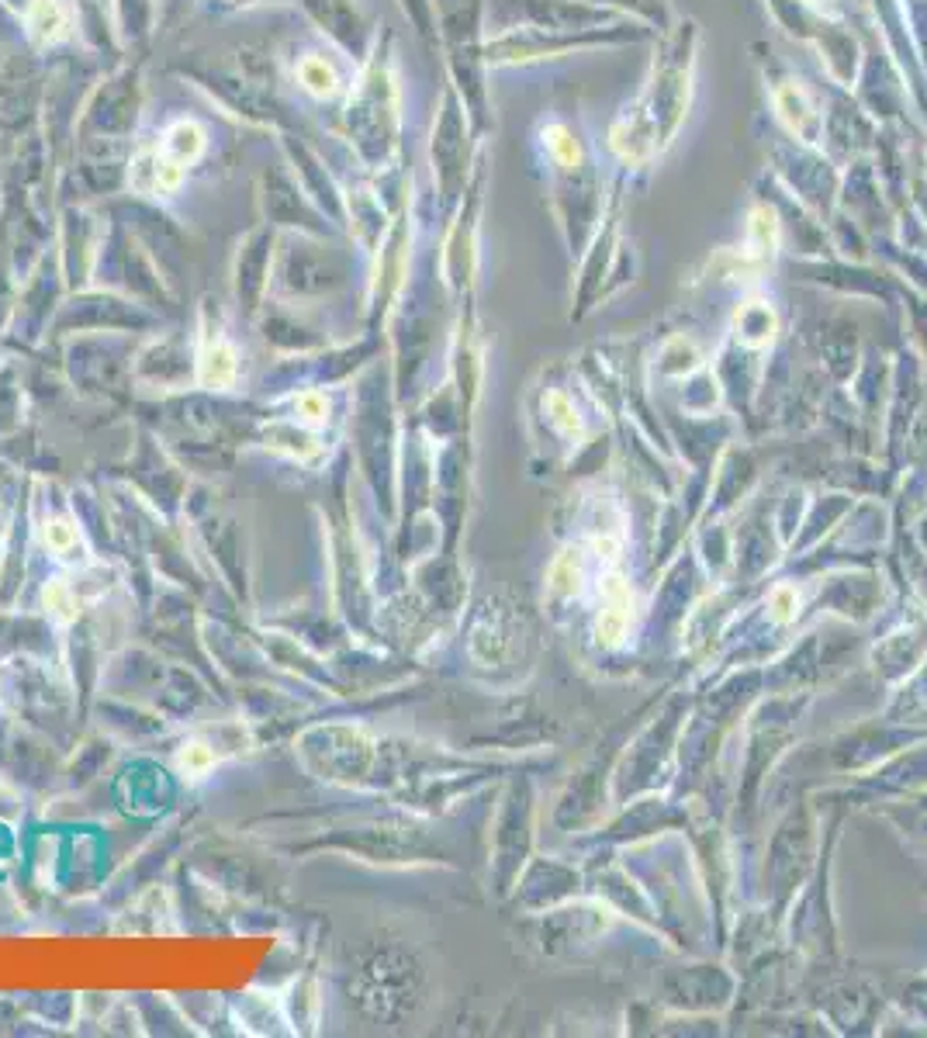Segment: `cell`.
<instances>
[{
  "mask_svg": "<svg viewBox=\"0 0 927 1038\" xmlns=\"http://www.w3.org/2000/svg\"><path fill=\"white\" fill-rule=\"evenodd\" d=\"M45 87H49V73L35 49H11L0 59V135L4 139H25L28 132H35L45 104Z\"/></svg>",
  "mask_w": 927,
  "mask_h": 1038,
  "instance_id": "277c9868",
  "label": "cell"
},
{
  "mask_svg": "<svg viewBox=\"0 0 927 1038\" xmlns=\"http://www.w3.org/2000/svg\"><path fill=\"white\" fill-rule=\"evenodd\" d=\"M274 250H277V232L274 225H260L253 229L250 236L239 243L236 253V295L246 308H256L260 302L263 288H267V277H270V263H274Z\"/></svg>",
  "mask_w": 927,
  "mask_h": 1038,
  "instance_id": "8fae6325",
  "label": "cell"
},
{
  "mask_svg": "<svg viewBox=\"0 0 927 1038\" xmlns=\"http://www.w3.org/2000/svg\"><path fill=\"white\" fill-rule=\"evenodd\" d=\"M239 378V350L236 343L225 336L222 322H211L205 312L201 319V340L198 353H194V381L208 391H229Z\"/></svg>",
  "mask_w": 927,
  "mask_h": 1038,
  "instance_id": "9c48e42d",
  "label": "cell"
},
{
  "mask_svg": "<svg viewBox=\"0 0 927 1038\" xmlns=\"http://www.w3.org/2000/svg\"><path fill=\"white\" fill-rule=\"evenodd\" d=\"M215 762H218L215 748L205 744V741H187L184 748L177 751V769L184 772V776H191V779H198V776H205V772H211V769H215Z\"/></svg>",
  "mask_w": 927,
  "mask_h": 1038,
  "instance_id": "e0dca14e",
  "label": "cell"
},
{
  "mask_svg": "<svg viewBox=\"0 0 927 1038\" xmlns=\"http://www.w3.org/2000/svg\"><path fill=\"white\" fill-rule=\"evenodd\" d=\"M21 42H25L21 14L14 11V7H7L4 0H0V49H7V45H21Z\"/></svg>",
  "mask_w": 927,
  "mask_h": 1038,
  "instance_id": "603a6c76",
  "label": "cell"
},
{
  "mask_svg": "<svg viewBox=\"0 0 927 1038\" xmlns=\"http://www.w3.org/2000/svg\"><path fill=\"white\" fill-rule=\"evenodd\" d=\"M796 606H800V596H796L793 585H779L768 599V609H772V620L775 623H789L796 616Z\"/></svg>",
  "mask_w": 927,
  "mask_h": 1038,
  "instance_id": "44dd1931",
  "label": "cell"
},
{
  "mask_svg": "<svg viewBox=\"0 0 927 1038\" xmlns=\"http://www.w3.org/2000/svg\"><path fill=\"white\" fill-rule=\"evenodd\" d=\"M4 4H7V7H14V11L21 14V11H25V7H28V0H4Z\"/></svg>",
  "mask_w": 927,
  "mask_h": 1038,
  "instance_id": "484cf974",
  "label": "cell"
},
{
  "mask_svg": "<svg viewBox=\"0 0 927 1038\" xmlns=\"http://www.w3.org/2000/svg\"><path fill=\"white\" fill-rule=\"evenodd\" d=\"M281 135V149L288 156L291 170L301 180V187L308 191V198L319 205V212L336 225V229H346V191L343 184L329 173V167L322 163V156L308 146L301 135L295 132H277Z\"/></svg>",
  "mask_w": 927,
  "mask_h": 1038,
  "instance_id": "ba28073f",
  "label": "cell"
},
{
  "mask_svg": "<svg viewBox=\"0 0 927 1038\" xmlns=\"http://www.w3.org/2000/svg\"><path fill=\"white\" fill-rule=\"evenodd\" d=\"M256 194H260V208L267 225H274V229H298L308 232V236H329V218L308 198V191L301 187L291 163L263 167Z\"/></svg>",
  "mask_w": 927,
  "mask_h": 1038,
  "instance_id": "5b68a950",
  "label": "cell"
},
{
  "mask_svg": "<svg viewBox=\"0 0 927 1038\" xmlns=\"http://www.w3.org/2000/svg\"><path fill=\"white\" fill-rule=\"evenodd\" d=\"M405 11L412 14V21L419 25V32H426V11H429V0H402Z\"/></svg>",
  "mask_w": 927,
  "mask_h": 1038,
  "instance_id": "d4e9b609",
  "label": "cell"
},
{
  "mask_svg": "<svg viewBox=\"0 0 927 1038\" xmlns=\"http://www.w3.org/2000/svg\"><path fill=\"white\" fill-rule=\"evenodd\" d=\"M295 416H298V423H305V426H322V423H326V419H329L326 391L308 388V391H301V395H295Z\"/></svg>",
  "mask_w": 927,
  "mask_h": 1038,
  "instance_id": "ac0fdd59",
  "label": "cell"
},
{
  "mask_svg": "<svg viewBox=\"0 0 927 1038\" xmlns=\"http://www.w3.org/2000/svg\"><path fill=\"white\" fill-rule=\"evenodd\" d=\"M547 409L554 412V423L561 426V433L575 436L578 430H582V426H578V419H575V409H571V402L561 395V391H550V395H547Z\"/></svg>",
  "mask_w": 927,
  "mask_h": 1038,
  "instance_id": "7402d4cb",
  "label": "cell"
},
{
  "mask_svg": "<svg viewBox=\"0 0 927 1038\" xmlns=\"http://www.w3.org/2000/svg\"><path fill=\"white\" fill-rule=\"evenodd\" d=\"M180 77L191 80L198 90H205L211 104H218L225 115L239 118L246 125H256V129L288 132V108L277 101L274 87L256 84L243 70H225V66H211L194 59V63L180 66Z\"/></svg>",
  "mask_w": 927,
  "mask_h": 1038,
  "instance_id": "7a4b0ae2",
  "label": "cell"
},
{
  "mask_svg": "<svg viewBox=\"0 0 927 1038\" xmlns=\"http://www.w3.org/2000/svg\"><path fill=\"white\" fill-rule=\"evenodd\" d=\"M156 146H160V153L167 156L170 163H177L180 170H191L194 163H201L208 153V129L198 118L180 115L173 118L170 125H163Z\"/></svg>",
  "mask_w": 927,
  "mask_h": 1038,
  "instance_id": "5bb4252c",
  "label": "cell"
},
{
  "mask_svg": "<svg viewBox=\"0 0 927 1038\" xmlns=\"http://www.w3.org/2000/svg\"><path fill=\"white\" fill-rule=\"evenodd\" d=\"M547 582H550V589H554L557 596H568V592H575L578 589V561H575V554L564 551L561 558L550 564Z\"/></svg>",
  "mask_w": 927,
  "mask_h": 1038,
  "instance_id": "ffe728a7",
  "label": "cell"
},
{
  "mask_svg": "<svg viewBox=\"0 0 927 1038\" xmlns=\"http://www.w3.org/2000/svg\"><path fill=\"white\" fill-rule=\"evenodd\" d=\"M291 77H295V87L301 94L319 104L346 101V94H350V84H346L343 70H339V59L333 52L319 49V45H308V49L298 52L295 63H291Z\"/></svg>",
  "mask_w": 927,
  "mask_h": 1038,
  "instance_id": "7c38bea8",
  "label": "cell"
},
{
  "mask_svg": "<svg viewBox=\"0 0 927 1038\" xmlns=\"http://www.w3.org/2000/svg\"><path fill=\"white\" fill-rule=\"evenodd\" d=\"M374 49L371 59L360 66L357 84L343 101V129L350 146L357 149L360 163L371 170H384L398 149V87L391 63Z\"/></svg>",
  "mask_w": 927,
  "mask_h": 1038,
  "instance_id": "6da1fadb",
  "label": "cell"
},
{
  "mask_svg": "<svg viewBox=\"0 0 927 1038\" xmlns=\"http://www.w3.org/2000/svg\"><path fill=\"white\" fill-rule=\"evenodd\" d=\"M630 627V585L620 575H609L602 582V616H599V644L616 648L627 637Z\"/></svg>",
  "mask_w": 927,
  "mask_h": 1038,
  "instance_id": "9a60e30c",
  "label": "cell"
},
{
  "mask_svg": "<svg viewBox=\"0 0 927 1038\" xmlns=\"http://www.w3.org/2000/svg\"><path fill=\"white\" fill-rule=\"evenodd\" d=\"M77 540L80 533L70 519H49V523L42 526V544L49 547L52 554H70L73 547H77Z\"/></svg>",
  "mask_w": 927,
  "mask_h": 1038,
  "instance_id": "d6986e66",
  "label": "cell"
},
{
  "mask_svg": "<svg viewBox=\"0 0 927 1038\" xmlns=\"http://www.w3.org/2000/svg\"><path fill=\"white\" fill-rule=\"evenodd\" d=\"M115 35L125 52H146L160 32V0H108Z\"/></svg>",
  "mask_w": 927,
  "mask_h": 1038,
  "instance_id": "4fadbf2b",
  "label": "cell"
},
{
  "mask_svg": "<svg viewBox=\"0 0 927 1038\" xmlns=\"http://www.w3.org/2000/svg\"><path fill=\"white\" fill-rule=\"evenodd\" d=\"M142 63H122L87 90L77 118V142L115 139L128 142L142 111ZM77 149V146H73Z\"/></svg>",
  "mask_w": 927,
  "mask_h": 1038,
  "instance_id": "3957f363",
  "label": "cell"
},
{
  "mask_svg": "<svg viewBox=\"0 0 927 1038\" xmlns=\"http://www.w3.org/2000/svg\"><path fill=\"white\" fill-rule=\"evenodd\" d=\"M21 28H25L28 49L45 56L77 39V11L66 0H28V7L21 11Z\"/></svg>",
  "mask_w": 927,
  "mask_h": 1038,
  "instance_id": "30bf717a",
  "label": "cell"
},
{
  "mask_svg": "<svg viewBox=\"0 0 927 1038\" xmlns=\"http://www.w3.org/2000/svg\"><path fill=\"white\" fill-rule=\"evenodd\" d=\"M187 7H191V0H160V25L173 28L187 14Z\"/></svg>",
  "mask_w": 927,
  "mask_h": 1038,
  "instance_id": "cb8c5ba5",
  "label": "cell"
},
{
  "mask_svg": "<svg viewBox=\"0 0 927 1038\" xmlns=\"http://www.w3.org/2000/svg\"><path fill=\"white\" fill-rule=\"evenodd\" d=\"M298 7L305 11V18L319 28V35L333 45L339 56H346L350 63H360V66L371 59L374 28L357 0H298Z\"/></svg>",
  "mask_w": 927,
  "mask_h": 1038,
  "instance_id": "52a82bcc",
  "label": "cell"
},
{
  "mask_svg": "<svg viewBox=\"0 0 927 1038\" xmlns=\"http://www.w3.org/2000/svg\"><path fill=\"white\" fill-rule=\"evenodd\" d=\"M281 246V284L301 295L333 291L346 281V257L333 246L319 243L308 232L277 239Z\"/></svg>",
  "mask_w": 927,
  "mask_h": 1038,
  "instance_id": "8992f818",
  "label": "cell"
},
{
  "mask_svg": "<svg viewBox=\"0 0 927 1038\" xmlns=\"http://www.w3.org/2000/svg\"><path fill=\"white\" fill-rule=\"evenodd\" d=\"M42 603H45V609H49V616H56L59 623H73L80 616L77 592H73L70 585L63 582V578H56V582L45 585Z\"/></svg>",
  "mask_w": 927,
  "mask_h": 1038,
  "instance_id": "2e32d148",
  "label": "cell"
}]
</instances>
